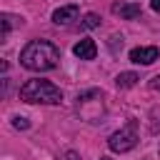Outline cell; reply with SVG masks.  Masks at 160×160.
Segmentation results:
<instances>
[{"label":"cell","mask_w":160,"mask_h":160,"mask_svg":"<svg viewBox=\"0 0 160 160\" xmlns=\"http://www.w3.org/2000/svg\"><path fill=\"white\" fill-rule=\"evenodd\" d=\"M60 62V50L48 42V40H30L22 50H20V65L35 72L42 70H52Z\"/></svg>","instance_id":"6da1fadb"},{"label":"cell","mask_w":160,"mask_h":160,"mask_svg":"<svg viewBox=\"0 0 160 160\" xmlns=\"http://www.w3.org/2000/svg\"><path fill=\"white\" fill-rule=\"evenodd\" d=\"M20 100H25V102H42V105H58L62 100V92L50 80H28L20 88Z\"/></svg>","instance_id":"7a4b0ae2"},{"label":"cell","mask_w":160,"mask_h":160,"mask_svg":"<svg viewBox=\"0 0 160 160\" xmlns=\"http://www.w3.org/2000/svg\"><path fill=\"white\" fill-rule=\"evenodd\" d=\"M135 145H138L135 125H128V128H122V130H118V132H112V135L108 138V148H110L112 152H128V150H132Z\"/></svg>","instance_id":"3957f363"},{"label":"cell","mask_w":160,"mask_h":160,"mask_svg":"<svg viewBox=\"0 0 160 160\" xmlns=\"http://www.w3.org/2000/svg\"><path fill=\"white\" fill-rule=\"evenodd\" d=\"M160 58V50L155 48V45H150V48H132L130 50V60L135 62V65H150V62H155Z\"/></svg>","instance_id":"277c9868"},{"label":"cell","mask_w":160,"mask_h":160,"mask_svg":"<svg viewBox=\"0 0 160 160\" xmlns=\"http://www.w3.org/2000/svg\"><path fill=\"white\" fill-rule=\"evenodd\" d=\"M72 52H75L80 60H95V55H98V45H95V40H90V38H82L80 42H75Z\"/></svg>","instance_id":"5b68a950"},{"label":"cell","mask_w":160,"mask_h":160,"mask_svg":"<svg viewBox=\"0 0 160 160\" xmlns=\"http://www.w3.org/2000/svg\"><path fill=\"white\" fill-rule=\"evenodd\" d=\"M112 12L125 18V20H135V18H140V5H135V2H115Z\"/></svg>","instance_id":"8992f818"},{"label":"cell","mask_w":160,"mask_h":160,"mask_svg":"<svg viewBox=\"0 0 160 160\" xmlns=\"http://www.w3.org/2000/svg\"><path fill=\"white\" fill-rule=\"evenodd\" d=\"M75 18H78V5H65V8H58L52 12V22H58V25H65Z\"/></svg>","instance_id":"52a82bcc"},{"label":"cell","mask_w":160,"mask_h":160,"mask_svg":"<svg viewBox=\"0 0 160 160\" xmlns=\"http://www.w3.org/2000/svg\"><path fill=\"white\" fill-rule=\"evenodd\" d=\"M138 80H140V78H138V75H135V72H120V75H118V78H115V85H118V88H122V90H125V88H132V85H135V82H138Z\"/></svg>","instance_id":"ba28073f"},{"label":"cell","mask_w":160,"mask_h":160,"mask_svg":"<svg viewBox=\"0 0 160 160\" xmlns=\"http://www.w3.org/2000/svg\"><path fill=\"white\" fill-rule=\"evenodd\" d=\"M82 25H85V28H98V25H100V18H98L95 12H88L85 20H82Z\"/></svg>","instance_id":"9c48e42d"},{"label":"cell","mask_w":160,"mask_h":160,"mask_svg":"<svg viewBox=\"0 0 160 160\" xmlns=\"http://www.w3.org/2000/svg\"><path fill=\"white\" fill-rule=\"evenodd\" d=\"M12 125H15V128H18V130H25V128H28V125H30V122H28V120H25V118H20V115H18V118H12Z\"/></svg>","instance_id":"30bf717a"},{"label":"cell","mask_w":160,"mask_h":160,"mask_svg":"<svg viewBox=\"0 0 160 160\" xmlns=\"http://www.w3.org/2000/svg\"><path fill=\"white\" fill-rule=\"evenodd\" d=\"M150 90H160V75H155V78H150Z\"/></svg>","instance_id":"8fae6325"},{"label":"cell","mask_w":160,"mask_h":160,"mask_svg":"<svg viewBox=\"0 0 160 160\" xmlns=\"http://www.w3.org/2000/svg\"><path fill=\"white\" fill-rule=\"evenodd\" d=\"M150 5H152V10H155V12H160V0H152Z\"/></svg>","instance_id":"7c38bea8"},{"label":"cell","mask_w":160,"mask_h":160,"mask_svg":"<svg viewBox=\"0 0 160 160\" xmlns=\"http://www.w3.org/2000/svg\"><path fill=\"white\" fill-rule=\"evenodd\" d=\"M100 160H108V158H100Z\"/></svg>","instance_id":"4fadbf2b"}]
</instances>
